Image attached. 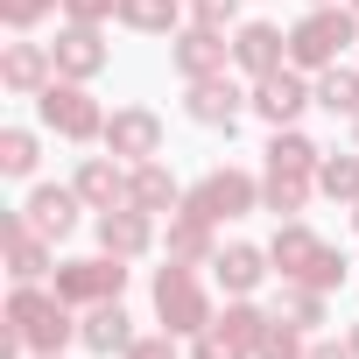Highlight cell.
Returning <instances> with one entry per match:
<instances>
[{"label": "cell", "instance_id": "42", "mask_svg": "<svg viewBox=\"0 0 359 359\" xmlns=\"http://www.w3.org/2000/svg\"><path fill=\"white\" fill-rule=\"evenodd\" d=\"M310 8H331V0H310Z\"/></svg>", "mask_w": 359, "mask_h": 359}, {"label": "cell", "instance_id": "11", "mask_svg": "<svg viewBox=\"0 0 359 359\" xmlns=\"http://www.w3.org/2000/svg\"><path fill=\"white\" fill-rule=\"evenodd\" d=\"M92 233H99V254H120V261H141V254L162 247V219L141 212V205H113V212H99Z\"/></svg>", "mask_w": 359, "mask_h": 359}, {"label": "cell", "instance_id": "41", "mask_svg": "<svg viewBox=\"0 0 359 359\" xmlns=\"http://www.w3.org/2000/svg\"><path fill=\"white\" fill-rule=\"evenodd\" d=\"M352 233H359V205H352Z\"/></svg>", "mask_w": 359, "mask_h": 359}, {"label": "cell", "instance_id": "10", "mask_svg": "<svg viewBox=\"0 0 359 359\" xmlns=\"http://www.w3.org/2000/svg\"><path fill=\"white\" fill-rule=\"evenodd\" d=\"M99 148L120 155L127 169H134V162H155V155H162V113H155V106H113Z\"/></svg>", "mask_w": 359, "mask_h": 359}, {"label": "cell", "instance_id": "9", "mask_svg": "<svg viewBox=\"0 0 359 359\" xmlns=\"http://www.w3.org/2000/svg\"><path fill=\"white\" fill-rule=\"evenodd\" d=\"M169 64H176V78H184V85L219 78V71H233V36H226V29H198V22H184V29L169 36Z\"/></svg>", "mask_w": 359, "mask_h": 359}, {"label": "cell", "instance_id": "32", "mask_svg": "<svg viewBox=\"0 0 359 359\" xmlns=\"http://www.w3.org/2000/svg\"><path fill=\"white\" fill-rule=\"evenodd\" d=\"M184 15L198 22V29H240V0H184Z\"/></svg>", "mask_w": 359, "mask_h": 359}, {"label": "cell", "instance_id": "8", "mask_svg": "<svg viewBox=\"0 0 359 359\" xmlns=\"http://www.w3.org/2000/svg\"><path fill=\"white\" fill-rule=\"evenodd\" d=\"M310 106H317V78H310V71L282 64V71L254 78V113H261L268 127H296V120H303Z\"/></svg>", "mask_w": 359, "mask_h": 359}, {"label": "cell", "instance_id": "12", "mask_svg": "<svg viewBox=\"0 0 359 359\" xmlns=\"http://www.w3.org/2000/svg\"><path fill=\"white\" fill-rule=\"evenodd\" d=\"M50 57H57V78H78V85H92V78L113 64L106 29H92V22H64L57 43H50Z\"/></svg>", "mask_w": 359, "mask_h": 359}, {"label": "cell", "instance_id": "19", "mask_svg": "<svg viewBox=\"0 0 359 359\" xmlns=\"http://www.w3.org/2000/svg\"><path fill=\"white\" fill-rule=\"evenodd\" d=\"M71 184H78L85 212H113V205H127V191H134V169H127L120 155H85Z\"/></svg>", "mask_w": 359, "mask_h": 359}, {"label": "cell", "instance_id": "38", "mask_svg": "<svg viewBox=\"0 0 359 359\" xmlns=\"http://www.w3.org/2000/svg\"><path fill=\"white\" fill-rule=\"evenodd\" d=\"M345 345H352V359H359V324H352V331H345Z\"/></svg>", "mask_w": 359, "mask_h": 359}, {"label": "cell", "instance_id": "20", "mask_svg": "<svg viewBox=\"0 0 359 359\" xmlns=\"http://www.w3.org/2000/svg\"><path fill=\"white\" fill-rule=\"evenodd\" d=\"M50 78H57L50 43H8V50H0V85H8L15 99H36Z\"/></svg>", "mask_w": 359, "mask_h": 359}, {"label": "cell", "instance_id": "35", "mask_svg": "<svg viewBox=\"0 0 359 359\" xmlns=\"http://www.w3.org/2000/svg\"><path fill=\"white\" fill-rule=\"evenodd\" d=\"M64 22H92V29H106V22H120V0H64Z\"/></svg>", "mask_w": 359, "mask_h": 359}, {"label": "cell", "instance_id": "43", "mask_svg": "<svg viewBox=\"0 0 359 359\" xmlns=\"http://www.w3.org/2000/svg\"><path fill=\"white\" fill-rule=\"evenodd\" d=\"M345 8H352V15H359V0H345Z\"/></svg>", "mask_w": 359, "mask_h": 359}, {"label": "cell", "instance_id": "37", "mask_svg": "<svg viewBox=\"0 0 359 359\" xmlns=\"http://www.w3.org/2000/svg\"><path fill=\"white\" fill-rule=\"evenodd\" d=\"M310 359H352L345 338H310Z\"/></svg>", "mask_w": 359, "mask_h": 359}, {"label": "cell", "instance_id": "36", "mask_svg": "<svg viewBox=\"0 0 359 359\" xmlns=\"http://www.w3.org/2000/svg\"><path fill=\"white\" fill-rule=\"evenodd\" d=\"M127 359H176V331H141L127 345Z\"/></svg>", "mask_w": 359, "mask_h": 359}, {"label": "cell", "instance_id": "16", "mask_svg": "<svg viewBox=\"0 0 359 359\" xmlns=\"http://www.w3.org/2000/svg\"><path fill=\"white\" fill-rule=\"evenodd\" d=\"M289 64V36L275 29V22H240L233 29V71L254 85V78H268V71H282Z\"/></svg>", "mask_w": 359, "mask_h": 359}, {"label": "cell", "instance_id": "33", "mask_svg": "<svg viewBox=\"0 0 359 359\" xmlns=\"http://www.w3.org/2000/svg\"><path fill=\"white\" fill-rule=\"evenodd\" d=\"M191 359H254V352H247L240 338H226L219 324H205V331L191 338Z\"/></svg>", "mask_w": 359, "mask_h": 359}, {"label": "cell", "instance_id": "39", "mask_svg": "<svg viewBox=\"0 0 359 359\" xmlns=\"http://www.w3.org/2000/svg\"><path fill=\"white\" fill-rule=\"evenodd\" d=\"M352 148H359V113H352Z\"/></svg>", "mask_w": 359, "mask_h": 359}, {"label": "cell", "instance_id": "29", "mask_svg": "<svg viewBox=\"0 0 359 359\" xmlns=\"http://www.w3.org/2000/svg\"><path fill=\"white\" fill-rule=\"evenodd\" d=\"M289 324H303V331H317L324 317H331V296L324 289H310V282H282V303H275Z\"/></svg>", "mask_w": 359, "mask_h": 359}, {"label": "cell", "instance_id": "34", "mask_svg": "<svg viewBox=\"0 0 359 359\" xmlns=\"http://www.w3.org/2000/svg\"><path fill=\"white\" fill-rule=\"evenodd\" d=\"M303 282H310V289H324V296H331V289H345V254L324 240V254H317V268H310Z\"/></svg>", "mask_w": 359, "mask_h": 359}, {"label": "cell", "instance_id": "24", "mask_svg": "<svg viewBox=\"0 0 359 359\" xmlns=\"http://www.w3.org/2000/svg\"><path fill=\"white\" fill-rule=\"evenodd\" d=\"M317 198V176H289V169H261V212L275 219H303V205Z\"/></svg>", "mask_w": 359, "mask_h": 359}, {"label": "cell", "instance_id": "23", "mask_svg": "<svg viewBox=\"0 0 359 359\" xmlns=\"http://www.w3.org/2000/svg\"><path fill=\"white\" fill-rule=\"evenodd\" d=\"M268 169H289V176H317V162H324V148L303 134V127H268Z\"/></svg>", "mask_w": 359, "mask_h": 359}, {"label": "cell", "instance_id": "4", "mask_svg": "<svg viewBox=\"0 0 359 359\" xmlns=\"http://www.w3.org/2000/svg\"><path fill=\"white\" fill-rule=\"evenodd\" d=\"M36 113H43V127H50L57 141H106V106H99L78 78H50V85L36 92Z\"/></svg>", "mask_w": 359, "mask_h": 359}, {"label": "cell", "instance_id": "5", "mask_svg": "<svg viewBox=\"0 0 359 359\" xmlns=\"http://www.w3.org/2000/svg\"><path fill=\"white\" fill-rule=\"evenodd\" d=\"M50 289L71 303V310H92V303H113L127 296V261L120 254H85V261H57Z\"/></svg>", "mask_w": 359, "mask_h": 359}, {"label": "cell", "instance_id": "22", "mask_svg": "<svg viewBox=\"0 0 359 359\" xmlns=\"http://www.w3.org/2000/svg\"><path fill=\"white\" fill-rule=\"evenodd\" d=\"M127 205H141V212H155V219H169L176 205H184V184L162 169V155H155V162H134V191H127Z\"/></svg>", "mask_w": 359, "mask_h": 359}, {"label": "cell", "instance_id": "3", "mask_svg": "<svg viewBox=\"0 0 359 359\" xmlns=\"http://www.w3.org/2000/svg\"><path fill=\"white\" fill-rule=\"evenodd\" d=\"M359 43V15L345 8V0H331V8H310L296 29H289V64L296 71H331V64H345V50Z\"/></svg>", "mask_w": 359, "mask_h": 359}, {"label": "cell", "instance_id": "14", "mask_svg": "<svg viewBox=\"0 0 359 359\" xmlns=\"http://www.w3.org/2000/svg\"><path fill=\"white\" fill-rule=\"evenodd\" d=\"M141 331H134V317H127V303L113 296V303H92V310H78V345L92 352V359H127V345H134Z\"/></svg>", "mask_w": 359, "mask_h": 359}, {"label": "cell", "instance_id": "31", "mask_svg": "<svg viewBox=\"0 0 359 359\" xmlns=\"http://www.w3.org/2000/svg\"><path fill=\"white\" fill-rule=\"evenodd\" d=\"M50 15H64V0H0V22H8L15 36H29V29L50 22Z\"/></svg>", "mask_w": 359, "mask_h": 359}, {"label": "cell", "instance_id": "2", "mask_svg": "<svg viewBox=\"0 0 359 359\" xmlns=\"http://www.w3.org/2000/svg\"><path fill=\"white\" fill-rule=\"evenodd\" d=\"M8 324L29 338V359H36V352H64V345L78 338V310H71L57 289H43V282H15V289H8Z\"/></svg>", "mask_w": 359, "mask_h": 359}, {"label": "cell", "instance_id": "17", "mask_svg": "<svg viewBox=\"0 0 359 359\" xmlns=\"http://www.w3.org/2000/svg\"><path fill=\"white\" fill-rule=\"evenodd\" d=\"M78 212H85L78 184H36V191L22 198V219H29L43 240H71V233H78Z\"/></svg>", "mask_w": 359, "mask_h": 359}, {"label": "cell", "instance_id": "1", "mask_svg": "<svg viewBox=\"0 0 359 359\" xmlns=\"http://www.w3.org/2000/svg\"><path fill=\"white\" fill-rule=\"evenodd\" d=\"M148 296H155V324H162V331H176V338H198V331L219 317L212 282L198 275V261H162Z\"/></svg>", "mask_w": 359, "mask_h": 359}, {"label": "cell", "instance_id": "40", "mask_svg": "<svg viewBox=\"0 0 359 359\" xmlns=\"http://www.w3.org/2000/svg\"><path fill=\"white\" fill-rule=\"evenodd\" d=\"M36 359H64V352H36Z\"/></svg>", "mask_w": 359, "mask_h": 359}, {"label": "cell", "instance_id": "7", "mask_svg": "<svg viewBox=\"0 0 359 359\" xmlns=\"http://www.w3.org/2000/svg\"><path fill=\"white\" fill-rule=\"evenodd\" d=\"M184 113H191L198 127H212V134H233V127H240V113H254V85H240L233 71L198 78V85L184 92Z\"/></svg>", "mask_w": 359, "mask_h": 359}, {"label": "cell", "instance_id": "15", "mask_svg": "<svg viewBox=\"0 0 359 359\" xmlns=\"http://www.w3.org/2000/svg\"><path fill=\"white\" fill-rule=\"evenodd\" d=\"M0 240H8V275H15V282H43V275H57V240H43L22 212L0 219Z\"/></svg>", "mask_w": 359, "mask_h": 359}, {"label": "cell", "instance_id": "26", "mask_svg": "<svg viewBox=\"0 0 359 359\" xmlns=\"http://www.w3.org/2000/svg\"><path fill=\"white\" fill-rule=\"evenodd\" d=\"M317 106H324L331 120H352V113H359V64H331V71H317Z\"/></svg>", "mask_w": 359, "mask_h": 359}, {"label": "cell", "instance_id": "28", "mask_svg": "<svg viewBox=\"0 0 359 359\" xmlns=\"http://www.w3.org/2000/svg\"><path fill=\"white\" fill-rule=\"evenodd\" d=\"M36 162H43V141H36L29 127H0V176L29 184V176H36Z\"/></svg>", "mask_w": 359, "mask_h": 359}, {"label": "cell", "instance_id": "30", "mask_svg": "<svg viewBox=\"0 0 359 359\" xmlns=\"http://www.w3.org/2000/svg\"><path fill=\"white\" fill-rule=\"evenodd\" d=\"M254 359H310V331L303 324H289L282 310L268 317V331H261V345H254Z\"/></svg>", "mask_w": 359, "mask_h": 359}, {"label": "cell", "instance_id": "25", "mask_svg": "<svg viewBox=\"0 0 359 359\" xmlns=\"http://www.w3.org/2000/svg\"><path fill=\"white\" fill-rule=\"evenodd\" d=\"M317 198H331V205H359V148H324V162H317Z\"/></svg>", "mask_w": 359, "mask_h": 359}, {"label": "cell", "instance_id": "27", "mask_svg": "<svg viewBox=\"0 0 359 359\" xmlns=\"http://www.w3.org/2000/svg\"><path fill=\"white\" fill-rule=\"evenodd\" d=\"M268 317H275V310H261L254 296H226V310H219L212 324H219L226 338H240V345L254 352V345H261V331H268Z\"/></svg>", "mask_w": 359, "mask_h": 359}, {"label": "cell", "instance_id": "6", "mask_svg": "<svg viewBox=\"0 0 359 359\" xmlns=\"http://www.w3.org/2000/svg\"><path fill=\"white\" fill-rule=\"evenodd\" d=\"M184 198H191L205 219H219V226H226V219H247V212H261V176H254V169H233V162H219V169H205V176H198V184H191Z\"/></svg>", "mask_w": 359, "mask_h": 359}, {"label": "cell", "instance_id": "21", "mask_svg": "<svg viewBox=\"0 0 359 359\" xmlns=\"http://www.w3.org/2000/svg\"><path fill=\"white\" fill-rule=\"evenodd\" d=\"M317 254H324V240H317L303 219H282V226H275V240H268V261H275V275H282V282H303V275L317 268Z\"/></svg>", "mask_w": 359, "mask_h": 359}, {"label": "cell", "instance_id": "18", "mask_svg": "<svg viewBox=\"0 0 359 359\" xmlns=\"http://www.w3.org/2000/svg\"><path fill=\"white\" fill-rule=\"evenodd\" d=\"M268 275H275V261H268V247H254V240H226V247L212 254V282H219L226 296H254Z\"/></svg>", "mask_w": 359, "mask_h": 359}, {"label": "cell", "instance_id": "13", "mask_svg": "<svg viewBox=\"0 0 359 359\" xmlns=\"http://www.w3.org/2000/svg\"><path fill=\"white\" fill-rule=\"evenodd\" d=\"M162 254H169V261H198V268H212V254H219V219H205V212L184 198V205L162 219Z\"/></svg>", "mask_w": 359, "mask_h": 359}]
</instances>
